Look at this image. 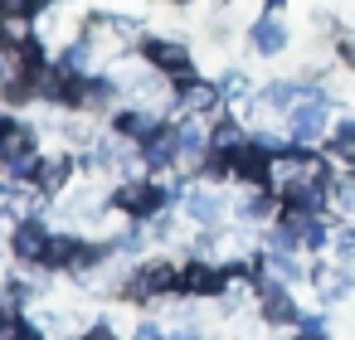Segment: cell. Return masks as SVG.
<instances>
[{
	"label": "cell",
	"mask_w": 355,
	"mask_h": 340,
	"mask_svg": "<svg viewBox=\"0 0 355 340\" xmlns=\"http://www.w3.org/2000/svg\"><path fill=\"white\" fill-rule=\"evenodd\" d=\"M287 132H292V141H316L326 132V102L321 98H302L292 107V117H287Z\"/></svg>",
	"instance_id": "4"
},
{
	"label": "cell",
	"mask_w": 355,
	"mask_h": 340,
	"mask_svg": "<svg viewBox=\"0 0 355 340\" xmlns=\"http://www.w3.org/2000/svg\"><path fill=\"white\" fill-rule=\"evenodd\" d=\"M88 54H93V44H83V39L69 44V49H64V69H69V73H83V69H88Z\"/></svg>",
	"instance_id": "15"
},
{
	"label": "cell",
	"mask_w": 355,
	"mask_h": 340,
	"mask_svg": "<svg viewBox=\"0 0 355 340\" xmlns=\"http://www.w3.org/2000/svg\"><path fill=\"white\" fill-rule=\"evenodd\" d=\"M229 282V267H209V262H190L180 267V292H195V296H219Z\"/></svg>",
	"instance_id": "7"
},
{
	"label": "cell",
	"mask_w": 355,
	"mask_h": 340,
	"mask_svg": "<svg viewBox=\"0 0 355 340\" xmlns=\"http://www.w3.org/2000/svg\"><path fill=\"white\" fill-rule=\"evenodd\" d=\"M0 165L15 170V175L40 170V156H35V136H30V127L10 122V117H0Z\"/></svg>",
	"instance_id": "1"
},
{
	"label": "cell",
	"mask_w": 355,
	"mask_h": 340,
	"mask_svg": "<svg viewBox=\"0 0 355 340\" xmlns=\"http://www.w3.org/2000/svg\"><path fill=\"white\" fill-rule=\"evenodd\" d=\"M171 340H200V330H195V325H190V330H175V335H171Z\"/></svg>",
	"instance_id": "21"
},
{
	"label": "cell",
	"mask_w": 355,
	"mask_h": 340,
	"mask_svg": "<svg viewBox=\"0 0 355 340\" xmlns=\"http://www.w3.org/2000/svg\"><path fill=\"white\" fill-rule=\"evenodd\" d=\"M336 253L340 258H355V229H340L336 233Z\"/></svg>",
	"instance_id": "17"
},
{
	"label": "cell",
	"mask_w": 355,
	"mask_h": 340,
	"mask_svg": "<svg viewBox=\"0 0 355 340\" xmlns=\"http://www.w3.org/2000/svg\"><path fill=\"white\" fill-rule=\"evenodd\" d=\"M258 301H263V316H268V321H277V325H302V311L292 306V296L282 292L277 277H263V282H258Z\"/></svg>",
	"instance_id": "6"
},
{
	"label": "cell",
	"mask_w": 355,
	"mask_h": 340,
	"mask_svg": "<svg viewBox=\"0 0 355 340\" xmlns=\"http://www.w3.org/2000/svg\"><path fill=\"white\" fill-rule=\"evenodd\" d=\"M117 132H127V136H141V141H151V136H156L161 127H156V112H141V107H137V112H122V117H117Z\"/></svg>",
	"instance_id": "12"
},
{
	"label": "cell",
	"mask_w": 355,
	"mask_h": 340,
	"mask_svg": "<svg viewBox=\"0 0 355 340\" xmlns=\"http://www.w3.org/2000/svg\"><path fill=\"white\" fill-rule=\"evenodd\" d=\"M185 214H190L195 224H219V214H224V204H219V195H205V190H190V195H185Z\"/></svg>",
	"instance_id": "10"
},
{
	"label": "cell",
	"mask_w": 355,
	"mask_h": 340,
	"mask_svg": "<svg viewBox=\"0 0 355 340\" xmlns=\"http://www.w3.org/2000/svg\"><path fill=\"white\" fill-rule=\"evenodd\" d=\"M268 267H272V277H277V282H297V277L306 272L292 253H272V258H268Z\"/></svg>",
	"instance_id": "14"
},
{
	"label": "cell",
	"mask_w": 355,
	"mask_h": 340,
	"mask_svg": "<svg viewBox=\"0 0 355 340\" xmlns=\"http://www.w3.org/2000/svg\"><path fill=\"white\" fill-rule=\"evenodd\" d=\"M166 292H180V272L171 262H146L137 282L127 287V296H166Z\"/></svg>",
	"instance_id": "5"
},
{
	"label": "cell",
	"mask_w": 355,
	"mask_h": 340,
	"mask_svg": "<svg viewBox=\"0 0 355 340\" xmlns=\"http://www.w3.org/2000/svg\"><path fill=\"white\" fill-rule=\"evenodd\" d=\"M64 175H69V161H49V165L40 170V185H44V190H59Z\"/></svg>",
	"instance_id": "16"
},
{
	"label": "cell",
	"mask_w": 355,
	"mask_h": 340,
	"mask_svg": "<svg viewBox=\"0 0 355 340\" xmlns=\"http://www.w3.org/2000/svg\"><path fill=\"white\" fill-rule=\"evenodd\" d=\"M112 204L132 219H151L166 204V190L161 185H122V190H112Z\"/></svg>",
	"instance_id": "3"
},
{
	"label": "cell",
	"mask_w": 355,
	"mask_h": 340,
	"mask_svg": "<svg viewBox=\"0 0 355 340\" xmlns=\"http://www.w3.org/2000/svg\"><path fill=\"white\" fill-rule=\"evenodd\" d=\"M282 44H287V30L277 20H258L253 25V49L258 54H282Z\"/></svg>",
	"instance_id": "11"
},
{
	"label": "cell",
	"mask_w": 355,
	"mask_h": 340,
	"mask_svg": "<svg viewBox=\"0 0 355 340\" xmlns=\"http://www.w3.org/2000/svg\"><path fill=\"white\" fill-rule=\"evenodd\" d=\"M336 199H340L345 209H355V185H340V195H336Z\"/></svg>",
	"instance_id": "20"
},
{
	"label": "cell",
	"mask_w": 355,
	"mask_h": 340,
	"mask_svg": "<svg viewBox=\"0 0 355 340\" xmlns=\"http://www.w3.org/2000/svg\"><path fill=\"white\" fill-rule=\"evenodd\" d=\"M146 64L156 73H166V78H195V59L175 39H146Z\"/></svg>",
	"instance_id": "2"
},
{
	"label": "cell",
	"mask_w": 355,
	"mask_h": 340,
	"mask_svg": "<svg viewBox=\"0 0 355 340\" xmlns=\"http://www.w3.org/2000/svg\"><path fill=\"white\" fill-rule=\"evenodd\" d=\"M137 340H166V330L151 325V321H141V325H137Z\"/></svg>",
	"instance_id": "18"
},
{
	"label": "cell",
	"mask_w": 355,
	"mask_h": 340,
	"mask_svg": "<svg viewBox=\"0 0 355 340\" xmlns=\"http://www.w3.org/2000/svg\"><path fill=\"white\" fill-rule=\"evenodd\" d=\"M49 243H54V233H49L44 224H35V219L15 229V253H20L25 262H40V267H44V258H49Z\"/></svg>",
	"instance_id": "8"
},
{
	"label": "cell",
	"mask_w": 355,
	"mask_h": 340,
	"mask_svg": "<svg viewBox=\"0 0 355 340\" xmlns=\"http://www.w3.org/2000/svg\"><path fill=\"white\" fill-rule=\"evenodd\" d=\"M219 93H224V88H214V83H200V78H180V107H185L190 117H200V112H214Z\"/></svg>",
	"instance_id": "9"
},
{
	"label": "cell",
	"mask_w": 355,
	"mask_h": 340,
	"mask_svg": "<svg viewBox=\"0 0 355 340\" xmlns=\"http://www.w3.org/2000/svg\"><path fill=\"white\" fill-rule=\"evenodd\" d=\"M83 340H117V330H112V325H93Z\"/></svg>",
	"instance_id": "19"
},
{
	"label": "cell",
	"mask_w": 355,
	"mask_h": 340,
	"mask_svg": "<svg viewBox=\"0 0 355 340\" xmlns=\"http://www.w3.org/2000/svg\"><path fill=\"white\" fill-rule=\"evenodd\" d=\"M340 54H345V64H350V69H355V44H345V49H340Z\"/></svg>",
	"instance_id": "23"
},
{
	"label": "cell",
	"mask_w": 355,
	"mask_h": 340,
	"mask_svg": "<svg viewBox=\"0 0 355 340\" xmlns=\"http://www.w3.org/2000/svg\"><path fill=\"white\" fill-rule=\"evenodd\" d=\"M302 93H306V83H272V88L263 93V107H297Z\"/></svg>",
	"instance_id": "13"
},
{
	"label": "cell",
	"mask_w": 355,
	"mask_h": 340,
	"mask_svg": "<svg viewBox=\"0 0 355 340\" xmlns=\"http://www.w3.org/2000/svg\"><path fill=\"white\" fill-rule=\"evenodd\" d=\"M15 340H44V335H40V330H35V325H25V330H20V335H15Z\"/></svg>",
	"instance_id": "22"
}]
</instances>
